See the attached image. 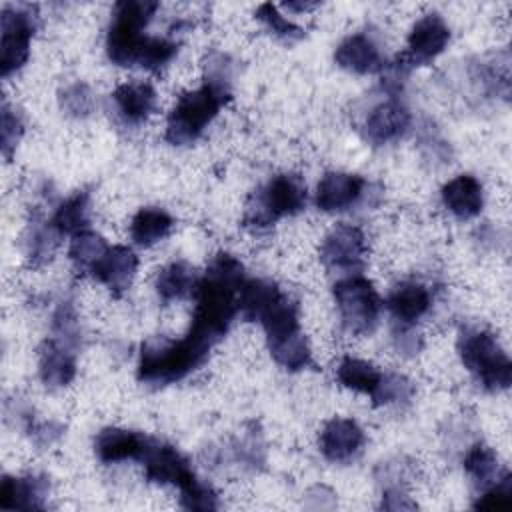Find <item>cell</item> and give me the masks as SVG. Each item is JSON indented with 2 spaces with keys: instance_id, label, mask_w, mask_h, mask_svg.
Returning a JSON list of instances; mask_svg holds the SVG:
<instances>
[{
  "instance_id": "6da1fadb",
  "label": "cell",
  "mask_w": 512,
  "mask_h": 512,
  "mask_svg": "<svg viewBox=\"0 0 512 512\" xmlns=\"http://www.w3.org/2000/svg\"><path fill=\"white\" fill-rule=\"evenodd\" d=\"M230 100V62L220 52L206 60V80L178 98L166 120V140L174 146L192 144Z\"/></svg>"
},
{
  "instance_id": "7a4b0ae2",
  "label": "cell",
  "mask_w": 512,
  "mask_h": 512,
  "mask_svg": "<svg viewBox=\"0 0 512 512\" xmlns=\"http://www.w3.org/2000/svg\"><path fill=\"white\" fill-rule=\"evenodd\" d=\"M140 462L144 464L146 478L150 482L178 486L180 502L184 508L188 510L218 508L214 490L196 478L188 460L174 446L150 438Z\"/></svg>"
},
{
  "instance_id": "3957f363",
  "label": "cell",
  "mask_w": 512,
  "mask_h": 512,
  "mask_svg": "<svg viewBox=\"0 0 512 512\" xmlns=\"http://www.w3.org/2000/svg\"><path fill=\"white\" fill-rule=\"evenodd\" d=\"M208 354L194 346L186 336L170 340L166 336L148 338L140 346L138 380L148 386H166L186 378L206 362Z\"/></svg>"
},
{
  "instance_id": "277c9868",
  "label": "cell",
  "mask_w": 512,
  "mask_h": 512,
  "mask_svg": "<svg viewBox=\"0 0 512 512\" xmlns=\"http://www.w3.org/2000/svg\"><path fill=\"white\" fill-rule=\"evenodd\" d=\"M462 364L488 392L506 390L512 382V364L496 336L482 328H466L458 338Z\"/></svg>"
},
{
  "instance_id": "5b68a950",
  "label": "cell",
  "mask_w": 512,
  "mask_h": 512,
  "mask_svg": "<svg viewBox=\"0 0 512 512\" xmlns=\"http://www.w3.org/2000/svg\"><path fill=\"white\" fill-rule=\"evenodd\" d=\"M306 208V184L296 174H278L246 204L242 224L250 230H264L280 218L294 216Z\"/></svg>"
},
{
  "instance_id": "8992f818",
  "label": "cell",
  "mask_w": 512,
  "mask_h": 512,
  "mask_svg": "<svg viewBox=\"0 0 512 512\" xmlns=\"http://www.w3.org/2000/svg\"><path fill=\"white\" fill-rule=\"evenodd\" d=\"M158 10V2L152 0H122L114 4L112 24L108 28L106 52L118 66H136L142 48L148 40L142 34L144 26Z\"/></svg>"
},
{
  "instance_id": "52a82bcc",
  "label": "cell",
  "mask_w": 512,
  "mask_h": 512,
  "mask_svg": "<svg viewBox=\"0 0 512 512\" xmlns=\"http://www.w3.org/2000/svg\"><path fill=\"white\" fill-rule=\"evenodd\" d=\"M334 300L340 320L350 334L362 336L376 328L380 314V296L370 280L362 276H348L334 284Z\"/></svg>"
},
{
  "instance_id": "ba28073f",
  "label": "cell",
  "mask_w": 512,
  "mask_h": 512,
  "mask_svg": "<svg viewBox=\"0 0 512 512\" xmlns=\"http://www.w3.org/2000/svg\"><path fill=\"white\" fill-rule=\"evenodd\" d=\"M2 22V54L0 74L8 78L22 68L30 54V40L36 30V6H4L0 14Z\"/></svg>"
},
{
  "instance_id": "9c48e42d",
  "label": "cell",
  "mask_w": 512,
  "mask_h": 512,
  "mask_svg": "<svg viewBox=\"0 0 512 512\" xmlns=\"http://www.w3.org/2000/svg\"><path fill=\"white\" fill-rule=\"evenodd\" d=\"M366 236L358 226H336L320 246V260L328 272L354 274L366 262Z\"/></svg>"
},
{
  "instance_id": "30bf717a",
  "label": "cell",
  "mask_w": 512,
  "mask_h": 512,
  "mask_svg": "<svg viewBox=\"0 0 512 512\" xmlns=\"http://www.w3.org/2000/svg\"><path fill=\"white\" fill-rule=\"evenodd\" d=\"M450 42V28L444 18L436 12L424 14L408 36V50L398 56V60L406 66H424L434 60Z\"/></svg>"
},
{
  "instance_id": "8fae6325",
  "label": "cell",
  "mask_w": 512,
  "mask_h": 512,
  "mask_svg": "<svg viewBox=\"0 0 512 512\" xmlns=\"http://www.w3.org/2000/svg\"><path fill=\"white\" fill-rule=\"evenodd\" d=\"M410 126L408 108L396 98H388L374 106L364 120V138L376 146L394 142L404 136Z\"/></svg>"
},
{
  "instance_id": "7c38bea8",
  "label": "cell",
  "mask_w": 512,
  "mask_h": 512,
  "mask_svg": "<svg viewBox=\"0 0 512 512\" xmlns=\"http://www.w3.org/2000/svg\"><path fill=\"white\" fill-rule=\"evenodd\" d=\"M138 268V256L126 246H110L90 268V276L104 284L114 296H120L132 282Z\"/></svg>"
},
{
  "instance_id": "4fadbf2b",
  "label": "cell",
  "mask_w": 512,
  "mask_h": 512,
  "mask_svg": "<svg viewBox=\"0 0 512 512\" xmlns=\"http://www.w3.org/2000/svg\"><path fill=\"white\" fill-rule=\"evenodd\" d=\"M366 180L358 174L346 172H328L322 176L316 188V206L322 212H342L354 206L362 192Z\"/></svg>"
},
{
  "instance_id": "5bb4252c",
  "label": "cell",
  "mask_w": 512,
  "mask_h": 512,
  "mask_svg": "<svg viewBox=\"0 0 512 512\" xmlns=\"http://www.w3.org/2000/svg\"><path fill=\"white\" fill-rule=\"evenodd\" d=\"M364 444L362 428L350 418H334L320 432V452L330 462L352 460Z\"/></svg>"
},
{
  "instance_id": "9a60e30c",
  "label": "cell",
  "mask_w": 512,
  "mask_h": 512,
  "mask_svg": "<svg viewBox=\"0 0 512 512\" xmlns=\"http://www.w3.org/2000/svg\"><path fill=\"white\" fill-rule=\"evenodd\" d=\"M148 436L126 430V428H104L94 442V450L104 464H114L122 460H138L144 454Z\"/></svg>"
},
{
  "instance_id": "2e32d148",
  "label": "cell",
  "mask_w": 512,
  "mask_h": 512,
  "mask_svg": "<svg viewBox=\"0 0 512 512\" xmlns=\"http://www.w3.org/2000/svg\"><path fill=\"white\" fill-rule=\"evenodd\" d=\"M334 60L340 68L354 74H372L384 68L378 46L370 36L362 32L344 38L334 52Z\"/></svg>"
},
{
  "instance_id": "e0dca14e",
  "label": "cell",
  "mask_w": 512,
  "mask_h": 512,
  "mask_svg": "<svg viewBox=\"0 0 512 512\" xmlns=\"http://www.w3.org/2000/svg\"><path fill=\"white\" fill-rule=\"evenodd\" d=\"M48 496V480L44 476L12 478L4 476L0 484L2 510H42Z\"/></svg>"
},
{
  "instance_id": "ac0fdd59",
  "label": "cell",
  "mask_w": 512,
  "mask_h": 512,
  "mask_svg": "<svg viewBox=\"0 0 512 512\" xmlns=\"http://www.w3.org/2000/svg\"><path fill=\"white\" fill-rule=\"evenodd\" d=\"M444 206L460 220H468L480 214L484 204L482 184L472 174H460L442 186Z\"/></svg>"
},
{
  "instance_id": "d6986e66",
  "label": "cell",
  "mask_w": 512,
  "mask_h": 512,
  "mask_svg": "<svg viewBox=\"0 0 512 512\" xmlns=\"http://www.w3.org/2000/svg\"><path fill=\"white\" fill-rule=\"evenodd\" d=\"M74 348L50 338L40 348V378L48 388H62L76 376Z\"/></svg>"
},
{
  "instance_id": "ffe728a7",
  "label": "cell",
  "mask_w": 512,
  "mask_h": 512,
  "mask_svg": "<svg viewBox=\"0 0 512 512\" xmlns=\"http://www.w3.org/2000/svg\"><path fill=\"white\" fill-rule=\"evenodd\" d=\"M432 304L430 292L424 284L418 282H402L398 284L386 300L390 314L394 316L396 324L412 326L418 318H422Z\"/></svg>"
},
{
  "instance_id": "44dd1931",
  "label": "cell",
  "mask_w": 512,
  "mask_h": 512,
  "mask_svg": "<svg viewBox=\"0 0 512 512\" xmlns=\"http://www.w3.org/2000/svg\"><path fill=\"white\" fill-rule=\"evenodd\" d=\"M112 100L126 124H140L156 108V90L148 82H126L114 90Z\"/></svg>"
},
{
  "instance_id": "7402d4cb",
  "label": "cell",
  "mask_w": 512,
  "mask_h": 512,
  "mask_svg": "<svg viewBox=\"0 0 512 512\" xmlns=\"http://www.w3.org/2000/svg\"><path fill=\"white\" fill-rule=\"evenodd\" d=\"M196 284H198V278L194 268L188 262L180 260V262H172L158 274L156 292L164 304H170L174 300H182L194 294Z\"/></svg>"
},
{
  "instance_id": "603a6c76",
  "label": "cell",
  "mask_w": 512,
  "mask_h": 512,
  "mask_svg": "<svg viewBox=\"0 0 512 512\" xmlns=\"http://www.w3.org/2000/svg\"><path fill=\"white\" fill-rule=\"evenodd\" d=\"M174 228V220L162 208H142L130 222V236L138 246H152L166 238Z\"/></svg>"
},
{
  "instance_id": "cb8c5ba5",
  "label": "cell",
  "mask_w": 512,
  "mask_h": 512,
  "mask_svg": "<svg viewBox=\"0 0 512 512\" xmlns=\"http://www.w3.org/2000/svg\"><path fill=\"white\" fill-rule=\"evenodd\" d=\"M382 374L384 372H380L374 364L352 356H344L336 368V378L344 388L368 394L370 398L376 392Z\"/></svg>"
},
{
  "instance_id": "d4e9b609",
  "label": "cell",
  "mask_w": 512,
  "mask_h": 512,
  "mask_svg": "<svg viewBox=\"0 0 512 512\" xmlns=\"http://www.w3.org/2000/svg\"><path fill=\"white\" fill-rule=\"evenodd\" d=\"M464 470L466 474L472 478V482L480 488V490H486L490 488L492 484H496L508 470H498V456L496 452L478 442L474 444L468 452H466V458H464Z\"/></svg>"
},
{
  "instance_id": "484cf974",
  "label": "cell",
  "mask_w": 512,
  "mask_h": 512,
  "mask_svg": "<svg viewBox=\"0 0 512 512\" xmlns=\"http://www.w3.org/2000/svg\"><path fill=\"white\" fill-rule=\"evenodd\" d=\"M88 202H90V194L86 190H80L68 200H64L56 208L50 220L52 228L58 234H70V236L82 230H88Z\"/></svg>"
},
{
  "instance_id": "4316f807",
  "label": "cell",
  "mask_w": 512,
  "mask_h": 512,
  "mask_svg": "<svg viewBox=\"0 0 512 512\" xmlns=\"http://www.w3.org/2000/svg\"><path fill=\"white\" fill-rule=\"evenodd\" d=\"M108 248L110 246L106 244V240L100 234H96L92 230H82V232L72 236L68 256H70V262H72L74 270L78 274H84V272H90V268L98 262V258Z\"/></svg>"
},
{
  "instance_id": "83f0119b",
  "label": "cell",
  "mask_w": 512,
  "mask_h": 512,
  "mask_svg": "<svg viewBox=\"0 0 512 512\" xmlns=\"http://www.w3.org/2000/svg\"><path fill=\"white\" fill-rule=\"evenodd\" d=\"M270 354L272 358L286 370L290 372H298V370H304L306 366L312 364V354H310V348H308V342L306 338L300 334H294L282 342H276V344H270Z\"/></svg>"
},
{
  "instance_id": "f1b7e54d",
  "label": "cell",
  "mask_w": 512,
  "mask_h": 512,
  "mask_svg": "<svg viewBox=\"0 0 512 512\" xmlns=\"http://www.w3.org/2000/svg\"><path fill=\"white\" fill-rule=\"evenodd\" d=\"M414 386L412 382L396 372H384L382 380L376 388V392L372 394V404L374 406H384V404H392V402H404L412 396Z\"/></svg>"
},
{
  "instance_id": "f546056e",
  "label": "cell",
  "mask_w": 512,
  "mask_h": 512,
  "mask_svg": "<svg viewBox=\"0 0 512 512\" xmlns=\"http://www.w3.org/2000/svg\"><path fill=\"white\" fill-rule=\"evenodd\" d=\"M60 106L68 116L86 118L94 110L92 90L84 82H74L60 92Z\"/></svg>"
},
{
  "instance_id": "4dcf8cb0",
  "label": "cell",
  "mask_w": 512,
  "mask_h": 512,
  "mask_svg": "<svg viewBox=\"0 0 512 512\" xmlns=\"http://www.w3.org/2000/svg\"><path fill=\"white\" fill-rule=\"evenodd\" d=\"M178 52V42L168 40V38H158V36H148L142 54L138 58V66L146 70H158L164 64H168Z\"/></svg>"
},
{
  "instance_id": "1f68e13d",
  "label": "cell",
  "mask_w": 512,
  "mask_h": 512,
  "mask_svg": "<svg viewBox=\"0 0 512 512\" xmlns=\"http://www.w3.org/2000/svg\"><path fill=\"white\" fill-rule=\"evenodd\" d=\"M256 16H258V20H260L270 32H274L276 36H280V38H284V40H298V38L304 36L302 28L296 26L294 22H290L288 18H284V16L278 12V8H276L274 4H270V2L260 4Z\"/></svg>"
},
{
  "instance_id": "d6a6232c",
  "label": "cell",
  "mask_w": 512,
  "mask_h": 512,
  "mask_svg": "<svg viewBox=\"0 0 512 512\" xmlns=\"http://www.w3.org/2000/svg\"><path fill=\"white\" fill-rule=\"evenodd\" d=\"M54 338L70 348H76L80 342L78 318L70 302H62L54 314Z\"/></svg>"
},
{
  "instance_id": "836d02e7",
  "label": "cell",
  "mask_w": 512,
  "mask_h": 512,
  "mask_svg": "<svg viewBox=\"0 0 512 512\" xmlns=\"http://www.w3.org/2000/svg\"><path fill=\"white\" fill-rule=\"evenodd\" d=\"M512 502V478L506 472L496 484L482 490L478 500L474 502L476 510H494V508H508Z\"/></svg>"
},
{
  "instance_id": "e575fe53",
  "label": "cell",
  "mask_w": 512,
  "mask_h": 512,
  "mask_svg": "<svg viewBox=\"0 0 512 512\" xmlns=\"http://www.w3.org/2000/svg\"><path fill=\"white\" fill-rule=\"evenodd\" d=\"M24 132V124L18 112H14L8 102H2V124H0V140H2V154L10 160L12 152Z\"/></svg>"
},
{
  "instance_id": "d590c367",
  "label": "cell",
  "mask_w": 512,
  "mask_h": 512,
  "mask_svg": "<svg viewBox=\"0 0 512 512\" xmlns=\"http://www.w3.org/2000/svg\"><path fill=\"white\" fill-rule=\"evenodd\" d=\"M56 230L48 222V226H32V236H30V262L34 266H40L42 262L50 260L54 246H56Z\"/></svg>"
},
{
  "instance_id": "8d00e7d4",
  "label": "cell",
  "mask_w": 512,
  "mask_h": 512,
  "mask_svg": "<svg viewBox=\"0 0 512 512\" xmlns=\"http://www.w3.org/2000/svg\"><path fill=\"white\" fill-rule=\"evenodd\" d=\"M382 508L386 510H412L416 504L406 496L400 486H388L382 494Z\"/></svg>"
},
{
  "instance_id": "74e56055",
  "label": "cell",
  "mask_w": 512,
  "mask_h": 512,
  "mask_svg": "<svg viewBox=\"0 0 512 512\" xmlns=\"http://www.w3.org/2000/svg\"><path fill=\"white\" fill-rule=\"evenodd\" d=\"M394 340H396V348L402 352H418L420 348V336L414 334L412 326L406 324H398V328L394 330Z\"/></svg>"
},
{
  "instance_id": "f35d334b",
  "label": "cell",
  "mask_w": 512,
  "mask_h": 512,
  "mask_svg": "<svg viewBox=\"0 0 512 512\" xmlns=\"http://www.w3.org/2000/svg\"><path fill=\"white\" fill-rule=\"evenodd\" d=\"M314 6H316V4H308V2H300V4L290 2V4H286L288 10H308V8H314Z\"/></svg>"
}]
</instances>
